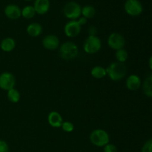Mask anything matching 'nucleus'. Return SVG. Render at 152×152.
<instances>
[{
    "mask_svg": "<svg viewBox=\"0 0 152 152\" xmlns=\"http://www.w3.org/2000/svg\"><path fill=\"white\" fill-rule=\"evenodd\" d=\"M16 85V79L12 74L4 72L0 75V88L3 90L9 91L14 88Z\"/></svg>",
    "mask_w": 152,
    "mask_h": 152,
    "instance_id": "nucleus-8",
    "label": "nucleus"
},
{
    "mask_svg": "<svg viewBox=\"0 0 152 152\" xmlns=\"http://www.w3.org/2000/svg\"><path fill=\"white\" fill-rule=\"evenodd\" d=\"M125 10L129 15L137 16L142 12V5L139 0H126L125 3Z\"/></svg>",
    "mask_w": 152,
    "mask_h": 152,
    "instance_id": "nucleus-6",
    "label": "nucleus"
},
{
    "mask_svg": "<svg viewBox=\"0 0 152 152\" xmlns=\"http://www.w3.org/2000/svg\"><path fill=\"white\" fill-rule=\"evenodd\" d=\"M42 45L48 50H56L59 45V39L56 36L49 34L45 36L42 39Z\"/></svg>",
    "mask_w": 152,
    "mask_h": 152,
    "instance_id": "nucleus-10",
    "label": "nucleus"
},
{
    "mask_svg": "<svg viewBox=\"0 0 152 152\" xmlns=\"http://www.w3.org/2000/svg\"><path fill=\"white\" fill-rule=\"evenodd\" d=\"M102 47L100 39L96 35H90L88 37L83 45L85 52L89 54H94L99 51Z\"/></svg>",
    "mask_w": 152,
    "mask_h": 152,
    "instance_id": "nucleus-4",
    "label": "nucleus"
},
{
    "mask_svg": "<svg viewBox=\"0 0 152 152\" xmlns=\"http://www.w3.org/2000/svg\"><path fill=\"white\" fill-rule=\"evenodd\" d=\"M141 152H152V139L148 140L145 142L142 146Z\"/></svg>",
    "mask_w": 152,
    "mask_h": 152,
    "instance_id": "nucleus-24",
    "label": "nucleus"
},
{
    "mask_svg": "<svg viewBox=\"0 0 152 152\" xmlns=\"http://www.w3.org/2000/svg\"><path fill=\"white\" fill-rule=\"evenodd\" d=\"M65 35L70 38H74L78 36L81 31V25L77 20H71L68 22L64 28Z\"/></svg>",
    "mask_w": 152,
    "mask_h": 152,
    "instance_id": "nucleus-9",
    "label": "nucleus"
},
{
    "mask_svg": "<svg viewBox=\"0 0 152 152\" xmlns=\"http://www.w3.org/2000/svg\"><path fill=\"white\" fill-rule=\"evenodd\" d=\"M108 45L111 48L118 50L123 48L125 45V39L119 33H112L108 38Z\"/></svg>",
    "mask_w": 152,
    "mask_h": 152,
    "instance_id": "nucleus-7",
    "label": "nucleus"
},
{
    "mask_svg": "<svg viewBox=\"0 0 152 152\" xmlns=\"http://www.w3.org/2000/svg\"><path fill=\"white\" fill-rule=\"evenodd\" d=\"M34 7L36 13L39 15H44L49 10L50 1L49 0H35Z\"/></svg>",
    "mask_w": 152,
    "mask_h": 152,
    "instance_id": "nucleus-12",
    "label": "nucleus"
},
{
    "mask_svg": "<svg viewBox=\"0 0 152 152\" xmlns=\"http://www.w3.org/2000/svg\"><path fill=\"white\" fill-rule=\"evenodd\" d=\"M91 74L94 78L96 79H102L107 75L105 68L102 66H99V65L94 67L91 71Z\"/></svg>",
    "mask_w": 152,
    "mask_h": 152,
    "instance_id": "nucleus-18",
    "label": "nucleus"
},
{
    "mask_svg": "<svg viewBox=\"0 0 152 152\" xmlns=\"http://www.w3.org/2000/svg\"><path fill=\"white\" fill-rule=\"evenodd\" d=\"M48 121L50 126L53 128H59L62 126L63 120L60 114L56 111H51L48 114Z\"/></svg>",
    "mask_w": 152,
    "mask_h": 152,
    "instance_id": "nucleus-13",
    "label": "nucleus"
},
{
    "mask_svg": "<svg viewBox=\"0 0 152 152\" xmlns=\"http://www.w3.org/2000/svg\"><path fill=\"white\" fill-rule=\"evenodd\" d=\"M7 98L11 102L16 103L20 99V94L16 89L12 88L7 91Z\"/></svg>",
    "mask_w": 152,
    "mask_h": 152,
    "instance_id": "nucleus-21",
    "label": "nucleus"
},
{
    "mask_svg": "<svg viewBox=\"0 0 152 152\" xmlns=\"http://www.w3.org/2000/svg\"><path fill=\"white\" fill-rule=\"evenodd\" d=\"M107 75L113 81H120L126 74V65L121 62H116L110 64L106 68Z\"/></svg>",
    "mask_w": 152,
    "mask_h": 152,
    "instance_id": "nucleus-1",
    "label": "nucleus"
},
{
    "mask_svg": "<svg viewBox=\"0 0 152 152\" xmlns=\"http://www.w3.org/2000/svg\"><path fill=\"white\" fill-rule=\"evenodd\" d=\"M0 47H1V50L3 51H12L15 48V47H16V42H15V40L13 39L10 38V37L5 38L1 41Z\"/></svg>",
    "mask_w": 152,
    "mask_h": 152,
    "instance_id": "nucleus-16",
    "label": "nucleus"
},
{
    "mask_svg": "<svg viewBox=\"0 0 152 152\" xmlns=\"http://www.w3.org/2000/svg\"><path fill=\"white\" fill-rule=\"evenodd\" d=\"M90 140L92 144L97 147H104L109 143L108 134L103 129H96L90 134Z\"/></svg>",
    "mask_w": 152,
    "mask_h": 152,
    "instance_id": "nucleus-3",
    "label": "nucleus"
},
{
    "mask_svg": "<svg viewBox=\"0 0 152 152\" xmlns=\"http://www.w3.org/2000/svg\"><path fill=\"white\" fill-rule=\"evenodd\" d=\"M61 127L62 128V129H63L64 132H68V133H70V132H72L74 129V124H73L72 123H71V122H68V121L63 122Z\"/></svg>",
    "mask_w": 152,
    "mask_h": 152,
    "instance_id": "nucleus-23",
    "label": "nucleus"
},
{
    "mask_svg": "<svg viewBox=\"0 0 152 152\" xmlns=\"http://www.w3.org/2000/svg\"><path fill=\"white\" fill-rule=\"evenodd\" d=\"M148 65H149V67L152 70V56L150 57L149 59V61H148Z\"/></svg>",
    "mask_w": 152,
    "mask_h": 152,
    "instance_id": "nucleus-29",
    "label": "nucleus"
},
{
    "mask_svg": "<svg viewBox=\"0 0 152 152\" xmlns=\"http://www.w3.org/2000/svg\"><path fill=\"white\" fill-rule=\"evenodd\" d=\"M79 50L77 45L71 42L63 43L59 48V55L65 60H71L78 55Z\"/></svg>",
    "mask_w": 152,
    "mask_h": 152,
    "instance_id": "nucleus-2",
    "label": "nucleus"
},
{
    "mask_svg": "<svg viewBox=\"0 0 152 152\" xmlns=\"http://www.w3.org/2000/svg\"><path fill=\"white\" fill-rule=\"evenodd\" d=\"M4 14L10 19H17L22 16V10L16 4H9L4 8Z\"/></svg>",
    "mask_w": 152,
    "mask_h": 152,
    "instance_id": "nucleus-11",
    "label": "nucleus"
},
{
    "mask_svg": "<svg viewBox=\"0 0 152 152\" xmlns=\"http://www.w3.org/2000/svg\"><path fill=\"white\" fill-rule=\"evenodd\" d=\"M96 13L95 8L91 5H86L82 8V15L86 19H91Z\"/></svg>",
    "mask_w": 152,
    "mask_h": 152,
    "instance_id": "nucleus-19",
    "label": "nucleus"
},
{
    "mask_svg": "<svg viewBox=\"0 0 152 152\" xmlns=\"http://www.w3.org/2000/svg\"><path fill=\"white\" fill-rule=\"evenodd\" d=\"M142 90L147 96L152 98V74L148 76L144 81Z\"/></svg>",
    "mask_w": 152,
    "mask_h": 152,
    "instance_id": "nucleus-17",
    "label": "nucleus"
},
{
    "mask_svg": "<svg viewBox=\"0 0 152 152\" xmlns=\"http://www.w3.org/2000/svg\"><path fill=\"white\" fill-rule=\"evenodd\" d=\"M0 152H9L8 145L5 141L0 140Z\"/></svg>",
    "mask_w": 152,
    "mask_h": 152,
    "instance_id": "nucleus-26",
    "label": "nucleus"
},
{
    "mask_svg": "<svg viewBox=\"0 0 152 152\" xmlns=\"http://www.w3.org/2000/svg\"><path fill=\"white\" fill-rule=\"evenodd\" d=\"M42 32V27L40 24L34 22L27 27V33L32 37H37Z\"/></svg>",
    "mask_w": 152,
    "mask_h": 152,
    "instance_id": "nucleus-15",
    "label": "nucleus"
},
{
    "mask_svg": "<svg viewBox=\"0 0 152 152\" xmlns=\"http://www.w3.org/2000/svg\"><path fill=\"white\" fill-rule=\"evenodd\" d=\"M141 86V80L137 75L132 74L127 78L126 87L131 91H137Z\"/></svg>",
    "mask_w": 152,
    "mask_h": 152,
    "instance_id": "nucleus-14",
    "label": "nucleus"
},
{
    "mask_svg": "<svg viewBox=\"0 0 152 152\" xmlns=\"http://www.w3.org/2000/svg\"><path fill=\"white\" fill-rule=\"evenodd\" d=\"M78 22H79V24H80V25H86V23H87V19H86V18H85V17H80L79 18V19L78 20Z\"/></svg>",
    "mask_w": 152,
    "mask_h": 152,
    "instance_id": "nucleus-27",
    "label": "nucleus"
},
{
    "mask_svg": "<svg viewBox=\"0 0 152 152\" xmlns=\"http://www.w3.org/2000/svg\"><path fill=\"white\" fill-rule=\"evenodd\" d=\"M96 32V30L94 27H91L90 29H89V33H90V35H95Z\"/></svg>",
    "mask_w": 152,
    "mask_h": 152,
    "instance_id": "nucleus-28",
    "label": "nucleus"
},
{
    "mask_svg": "<svg viewBox=\"0 0 152 152\" xmlns=\"http://www.w3.org/2000/svg\"><path fill=\"white\" fill-rule=\"evenodd\" d=\"M25 1H32V0H25Z\"/></svg>",
    "mask_w": 152,
    "mask_h": 152,
    "instance_id": "nucleus-30",
    "label": "nucleus"
},
{
    "mask_svg": "<svg viewBox=\"0 0 152 152\" xmlns=\"http://www.w3.org/2000/svg\"><path fill=\"white\" fill-rule=\"evenodd\" d=\"M36 11L35 10H34V6H25V7L22 10V16H23L25 19H32L33 17H34Z\"/></svg>",
    "mask_w": 152,
    "mask_h": 152,
    "instance_id": "nucleus-20",
    "label": "nucleus"
},
{
    "mask_svg": "<svg viewBox=\"0 0 152 152\" xmlns=\"http://www.w3.org/2000/svg\"><path fill=\"white\" fill-rule=\"evenodd\" d=\"M63 13L65 17L68 19L71 20H77L82 14V7L77 2L70 1L67 3L64 7Z\"/></svg>",
    "mask_w": 152,
    "mask_h": 152,
    "instance_id": "nucleus-5",
    "label": "nucleus"
},
{
    "mask_svg": "<svg viewBox=\"0 0 152 152\" xmlns=\"http://www.w3.org/2000/svg\"><path fill=\"white\" fill-rule=\"evenodd\" d=\"M116 59H117L119 62H121V63H124L126 60H127L128 57H129V54H128V52L126 51L125 49L122 48L120 50H117L116 52Z\"/></svg>",
    "mask_w": 152,
    "mask_h": 152,
    "instance_id": "nucleus-22",
    "label": "nucleus"
},
{
    "mask_svg": "<svg viewBox=\"0 0 152 152\" xmlns=\"http://www.w3.org/2000/svg\"><path fill=\"white\" fill-rule=\"evenodd\" d=\"M104 152H117V148L114 144L108 143L104 146Z\"/></svg>",
    "mask_w": 152,
    "mask_h": 152,
    "instance_id": "nucleus-25",
    "label": "nucleus"
}]
</instances>
